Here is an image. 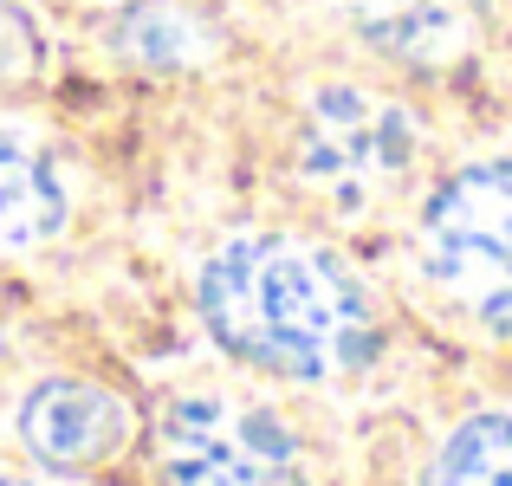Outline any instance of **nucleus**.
Instances as JSON below:
<instances>
[{"mask_svg": "<svg viewBox=\"0 0 512 486\" xmlns=\"http://www.w3.org/2000/svg\"><path fill=\"white\" fill-rule=\"evenodd\" d=\"M65 227V175L46 150L0 130V247H39Z\"/></svg>", "mask_w": 512, "mask_h": 486, "instance_id": "obj_6", "label": "nucleus"}, {"mask_svg": "<svg viewBox=\"0 0 512 486\" xmlns=\"http://www.w3.org/2000/svg\"><path fill=\"white\" fill-rule=\"evenodd\" d=\"M428 486H512V409H480L441 441Z\"/></svg>", "mask_w": 512, "mask_h": 486, "instance_id": "obj_8", "label": "nucleus"}, {"mask_svg": "<svg viewBox=\"0 0 512 486\" xmlns=\"http://www.w3.org/2000/svg\"><path fill=\"white\" fill-rule=\"evenodd\" d=\"M415 156H422V130H415L409 104L389 98L357 78H331L299 104L292 124V169L325 208L363 214L383 208L402 182H409Z\"/></svg>", "mask_w": 512, "mask_h": 486, "instance_id": "obj_2", "label": "nucleus"}, {"mask_svg": "<svg viewBox=\"0 0 512 486\" xmlns=\"http://www.w3.org/2000/svg\"><path fill=\"white\" fill-rule=\"evenodd\" d=\"M201 39H208V26L182 0H137L117 20V52H130L137 65H188L201 59Z\"/></svg>", "mask_w": 512, "mask_h": 486, "instance_id": "obj_9", "label": "nucleus"}, {"mask_svg": "<svg viewBox=\"0 0 512 486\" xmlns=\"http://www.w3.org/2000/svg\"><path fill=\"white\" fill-rule=\"evenodd\" d=\"M350 20L376 52L409 65H435L461 46L467 7L461 0H350Z\"/></svg>", "mask_w": 512, "mask_h": 486, "instance_id": "obj_7", "label": "nucleus"}, {"mask_svg": "<svg viewBox=\"0 0 512 486\" xmlns=\"http://www.w3.org/2000/svg\"><path fill=\"white\" fill-rule=\"evenodd\" d=\"M20 441L39 467H104L130 441V409L104 383L46 376L20 402Z\"/></svg>", "mask_w": 512, "mask_h": 486, "instance_id": "obj_5", "label": "nucleus"}, {"mask_svg": "<svg viewBox=\"0 0 512 486\" xmlns=\"http://www.w3.org/2000/svg\"><path fill=\"white\" fill-rule=\"evenodd\" d=\"M33 65H39V26L13 0H0V85L33 78Z\"/></svg>", "mask_w": 512, "mask_h": 486, "instance_id": "obj_10", "label": "nucleus"}, {"mask_svg": "<svg viewBox=\"0 0 512 486\" xmlns=\"http://www.w3.org/2000/svg\"><path fill=\"white\" fill-rule=\"evenodd\" d=\"M195 312L227 357L292 383H338L383 344L363 286L292 234H234L214 247L195 279Z\"/></svg>", "mask_w": 512, "mask_h": 486, "instance_id": "obj_1", "label": "nucleus"}, {"mask_svg": "<svg viewBox=\"0 0 512 486\" xmlns=\"http://www.w3.org/2000/svg\"><path fill=\"white\" fill-rule=\"evenodd\" d=\"M0 486H46V480H26V474H0Z\"/></svg>", "mask_w": 512, "mask_h": 486, "instance_id": "obj_11", "label": "nucleus"}, {"mask_svg": "<svg viewBox=\"0 0 512 486\" xmlns=\"http://www.w3.org/2000/svg\"><path fill=\"white\" fill-rule=\"evenodd\" d=\"M422 273L467 324L512 344V156L461 162L428 195Z\"/></svg>", "mask_w": 512, "mask_h": 486, "instance_id": "obj_3", "label": "nucleus"}, {"mask_svg": "<svg viewBox=\"0 0 512 486\" xmlns=\"http://www.w3.org/2000/svg\"><path fill=\"white\" fill-rule=\"evenodd\" d=\"M169 486H312L305 441L273 402L240 389H182L156 415Z\"/></svg>", "mask_w": 512, "mask_h": 486, "instance_id": "obj_4", "label": "nucleus"}]
</instances>
